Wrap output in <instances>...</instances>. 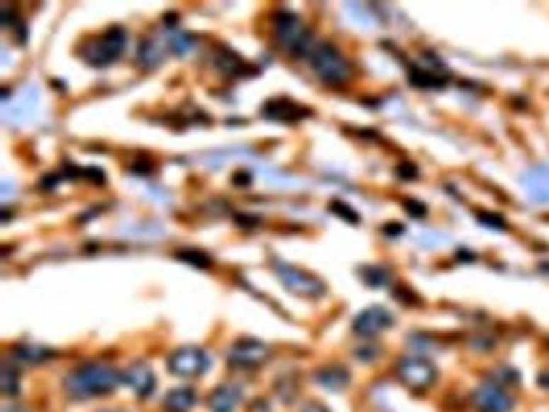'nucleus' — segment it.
<instances>
[{"mask_svg":"<svg viewBox=\"0 0 549 412\" xmlns=\"http://www.w3.org/2000/svg\"><path fill=\"white\" fill-rule=\"evenodd\" d=\"M121 380V374L113 367L102 362H87L64 379V388L74 398L87 399L115 391Z\"/></svg>","mask_w":549,"mask_h":412,"instance_id":"nucleus-1","label":"nucleus"},{"mask_svg":"<svg viewBox=\"0 0 549 412\" xmlns=\"http://www.w3.org/2000/svg\"><path fill=\"white\" fill-rule=\"evenodd\" d=\"M274 33L282 49H285L292 55H310L315 47L310 29L303 25V21L295 11H277L274 15Z\"/></svg>","mask_w":549,"mask_h":412,"instance_id":"nucleus-2","label":"nucleus"},{"mask_svg":"<svg viewBox=\"0 0 549 412\" xmlns=\"http://www.w3.org/2000/svg\"><path fill=\"white\" fill-rule=\"evenodd\" d=\"M310 64L315 73L329 84H345L351 78V67L346 58L332 44L321 42L312 47Z\"/></svg>","mask_w":549,"mask_h":412,"instance_id":"nucleus-3","label":"nucleus"},{"mask_svg":"<svg viewBox=\"0 0 549 412\" xmlns=\"http://www.w3.org/2000/svg\"><path fill=\"white\" fill-rule=\"evenodd\" d=\"M124 47H126V31L115 25L106 29L100 38L91 40L82 55L92 67H108L123 55Z\"/></svg>","mask_w":549,"mask_h":412,"instance_id":"nucleus-4","label":"nucleus"},{"mask_svg":"<svg viewBox=\"0 0 549 412\" xmlns=\"http://www.w3.org/2000/svg\"><path fill=\"white\" fill-rule=\"evenodd\" d=\"M273 266L274 273L277 274V277L281 279L283 287L295 293V295L305 298H319L326 293L324 282L315 277V275L279 260H276Z\"/></svg>","mask_w":549,"mask_h":412,"instance_id":"nucleus-5","label":"nucleus"},{"mask_svg":"<svg viewBox=\"0 0 549 412\" xmlns=\"http://www.w3.org/2000/svg\"><path fill=\"white\" fill-rule=\"evenodd\" d=\"M210 367V356L197 346H184L168 357L169 372L179 377H197Z\"/></svg>","mask_w":549,"mask_h":412,"instance_id":"nucleus-6","label":"nucleus"},{"mask_svg":"<svg viewBox=\"0 0 549 412\" xmlns=\"http://www.w3.org/2000/svg\"><path fill=\"white\" fill-rule=\"evenodd\" d=\"M269 355V346L264 345L261 340L245 337L234 341L227 353V361L234 367H255L266 362Z\"/></svg>","mask_w":549,"mask_h":412,"instance_id":"nucleus-7","label":"nucleus"},{"mask_svg":"<svg viewBox=\"0 0 549 412\" xmlns=\"http://www.w3.org/2000/svg\"><path fill=\"white\" fill-rule=\"evenodd\" d=\"M398 377L404 385L412 388V390H425V388L434 385L436 370L432 362L425 361V359L412 357L400 362Z\"/></svg>","mask_w":549,"mask_h":412,"instance_id":"nucleus-8","label":"nucleus"},{"mask_svg":"<svg viewBox=\"0 0 549 412\" xmlns=\"http://www.w3.org/2000/svg\"><path fill=\"white\" fill-rule=\"evenodd\" d=\"M393 324V316L383 306H370L356 316L353 331L361 337H375Z\"/></svg>","mask_w":549,"mask_h":412,"instance_id":"nucleus-9","label":"nucleus"},{"mask_svg":"<svg viewBox=\"0 0 549 412\" xmlns=\"http://www.w3.org/2000/svg\"><path fill=\"white\" fill-rule=\"evenodd\" d=\"M121 379L126 385H129L139 398L150 396L155 390L157 379L150 366L144 361H135L121 374Z\"/></svg>","mask_w":549,"mask_h":412,"instance_id":"nucleus-10","label":"nucleus"},{"mask_svg":"<svg viewBox=\"0 0 549 412\" xmlns=\"http://www.w3.org/2000/svg\"><path fill=\"white\" fill-rule=\"evenodd\" d=\"M474 403L482 412H509L512 399L498 385H483L474 394Z\"/></svg>","mask_w":549,"mask_h":412,"instance_id":"nucleus-11","label":"nucleus"},{"mask_svg":"<svg viewBox=\"0 0 549 412\" xmlns=\"http://www.w3.org/2000/svg\"><path fill=\"white\" fill-rule=\"evenodd\" d=\"M522 185L531 202L549 205V166L528 169L522 176Z\"/></svg>","mask_w":549,"mask_h":412,"instance_id":"nucleus-12","label":"nucleus"},{"mask_svg":"<svg viewBox=\"0 0 549 412\" xmlns=\"http://www.w3.org/2000/svg\"><path fill=\"white\" fill-rule=\"evenodd\" d=\"M263 115L264 118H268V120H273V121L293 122L301 120V118L308 116L310 110L303 108L301 105L290 102V100L287 98H274V100H269V102L264 105Z\"/></svg>","mask_w":549,"mask_h":412,"instance_id":"nucleus-13","label":"nucleus"},{"mask_svg":"<svg viewBox=\"0 0 549 412\" xmlns=\"http://www.w3.org/2000/svg\"><path fill=\"white\" fill-rule=\"evenodd\" d=\"M242 399V391L235 385L216 387L208 396V408L211 412H234Z\"/></svg>","mask_w":549,"mask_h":412,"instance_id":"nucleus-14","label":"nucleus"},{"mask_svg":"<svg viewBox=\"0 0 549 412\" xmlns=\"http://www.w3.org/2000/svg\"><path fill=\"white\" fill-rule=\"evenodd\" d=\"M215 64L222 74L230 76V78H239V76L250 74V64L244 62L237 52L221 47L215 54Z\"/></svg>","mask_w":549,"mask_h":412,"instance_id":"nucleus-15","label":"nucleus"},{"mask_svg":"<svg viewBox=\"0 0 549 412\" xmlns=\"http://www.w3.org/2000/svg\"><path fill=\"white\" fill-rule=\"evenodd\" d=\"M316 382L329 391H341L350 384V372L339 364H330L316 372Z\"/></svg>","mask_w":549,"mask_h":412,"instance_id":"nucleus-16","label":"nucleus"},{"mask_svg":"<svg viewBox=\"0 0 549 412\" xmlns=\"http://www.w3.org/2000/svg\"><path fill=\"white\" fill-rule=\"evenodd\" d=\"M35 102H38V93L33 87H25L21 91L20 96L15 100H11V108L10 113H5V120H11V122L25 121L29 115L33 113L35 108Z\"/></svg>","mask_w":549,"mask_h":412,"instance_id":"nucleus-17","label":"nucleus"},{"mask_svg":"<svg viewBox=\"0 0 549 412\" xmlns=\"http://www.w3.org/2000/svg\"><path fill=\"white\" fill-rule=\"evenodd\" d=\"M197 401V394L188 387L174 388L166 393L163 406L168 412H187Z\"/></svg>","mask_w":549,"mask_h":412,"instance_id":"nucleus-18","label":"nucleus"},{"mask_svg":"<svg viewBox=\"0 0 549 412\" xmlns=\"http://www.w3.org/2000/svg\"><path fill=\"white\" fill-rule=\"evenodd\" d=\"M11 355H13V359H15L13 362L33 366V364L44 362L45 359L52 357L53 353L52 350L40 345H21V346H16Z\"/></svg>","mask_w":549,"mask_h":412,"instance_id":"nucleus-19","label":"nucleus"},{"mask_svg":"<svg viewBox=\"0 0 549 412\" xmlns=\"http://www.w3.org/2000/svg\"><path fill=\"white\" fill-rule=\"evenodd\" d=\"M137 60L140 64H144L147 68L158 67L163 60V50L159 49V45L152 39L142 40L137 47Z\"/></svg>","mask_w":549,"mask_h":412,"instance_id":"nucleus-20","label":"nucleus"},{"mask_svg":"<svg viewBox=\"0 0 549 412\" xmlns=\"http://www.w3.org/2000/svg\"><path fill=\"white\" fill-rule=\"evenodd\" d=\"M0 387H2V393L9 394V396H15L20 391V375L15 369V362L10 364L9 361H4Z\"/></svg>","mask_w":549,"mask_h":412,"instance_id":"nucleus-21","label":"nucleus"},{"mask_svg":"<svg viewBox=\"0 0 549 412\" xmlns=\"http://www.w3.org/2000/svg\"><path fill=\"white\" fill-rule=\"evenodd\" d=\"M177 260L188 263L193 268L198 269H208L211 266V258L206 255V253L200 251L197 248H184L181 251H177Z\"/></svg>","mask_w":549,"mask_h":412,"instance_id":"nucleus-22","label":"nucleus"},{"mask_svg":"<svg viewBox=\"0 0 549 412\" xmlns=\"http://www.w3.org/2000/svg\"><path fill=\"white\" fill-rule=\"evenodd\" d=\"M361 277L369 287L380 288L385 287L390 282V274L383 268L368 266L361 270Z\"/></svg>","mask_w":549,"mask_h":412,"instance_id":"nucleus-23","label":"nucleus"},{"mask_svg":"<svg viewBox=\"0 0 549 412\" xmlns=\"http://www.w3.org/2000/svg\"><path fill=\"white\" fill-rule=\"evenodd\" d=\"M169 49L174 52L176 55H186L187 52H191V49L195 44L193 36H191L188 33H174L173 36L168 40Z\"/></svg>","mask_w":549,"mask_h":412,"instance_id":"nucleus-24","label":"nucleus"},{"mask_svg":"<svg viewBox=\"0 0 549 412\" xmlns=\"http://www.w3.org/2000/svg\"><path fill=\"white\" fill-rule=\"evenodd\" d=\"M411 82L412 84H416L417 87H440L443 86V81L441 78H438V76L430 73V71H425V69H421V68H416L414 71L411 73Z\"/></svg>","mask_w":549,"mask_h":412,"instance_id":"nucleus-25","label":"nucleus"},{"mask_svg":"<svg viewBox=\"0 0 549 412\" xmlns=\"http://www.w3.org/2000/svg\"><path fill=\"white\" fill-rule=\"evenodd\" d=\"M330 211L335 213L336 216H340L341 219L351 222V224H356V222H359V216H358L356 211H354L350 205L340 202V200H334V202L330 203Z\"/></svg>","mask_w":549,"mask_h":412,"instance_id":"nucleus-26","label":"nucleus"},{"mask_svg":"<svg viewBox=\"0 0 549 412\" xmlns=\"http://www.w3.org/2000/svg\"><path fill=\"white\" fill-rule=\"evenodd\" d=\"M480 221L483 222V224L492 226V227H496V229L506 227V222H504L503 217H501L499 214H494V213H482L480 214Z\"/></svg>","mask_w":549,"mask_h":412,"instance_id":"nucleus-27","label":"nucleus"},{"mask_svg":"<svg viewBox=\"0 0 549 412\" xmlns=\"http://www.w3.org/2000/svg\"><path fill=\"white\" fill-rule=\"evenodd\" d=\"M406 211L414 217H422L425 213H427V208H425L424 203L417 202V200H407Z\"/></svg>","mask_w":549,"mask_h":412,"instance_id":"nucleus-28","label":"nucleus"},{"mask_svg":"<svg viewBox=\"0 0 549 412\" xmlns=\"http://www.w3.org/2000/svg\"><path fill=\"white\" fill-rule=\"evenodd\" d=\"M397 173H398V176H400L401 179L409 181V179H414L416 178L417 169H416V166H412V164H409V163H403V164H400V166L397 168Z\"/></svg>","mask_w":549,"mask_h":412,"instance_id":"nucleus-29","label":"nucleus"},{"mask_svg":"<svg viewBox=\"0 0 549 412\" xmlns=\"http://www.w3.org/2000/svg\"><path fill=\"white\" fill-rule=\"evenodd\" d=\"M82 174L87 176V178L92 179L94 182H97V184H103V182H105V173L100 168H97V166L86 168L84 171H82Z\"/></svg>","mask_w":549,"mask_h":412,"instance_id":"nucleus-30","label":"nucleus"},{"mask_svg":"<svg viewBox=\"0 0 549 412\" xmlns=\"http://www.w3.org/2000/svg\"><path fill=\"white\" fill-rule=\"evenodd\" d=\"M232 181H234V184H237V185H248L251 182V176H250V173H248V171L240 169L232 176Z\"/></svg>","mask_w":549,"mask_h":412,"instance_id":"nucleus-31","label":"nucleus"},{"mask_svg":"<svg viewBox=\"0 0 549 412\" xmlns=\"http://www.w3.org/2000/svg\"><path fill=\"white\" fill-rule=\"evenodd\" d=\"M57 184H58V178L55 174H49L43 179V185L47 188H53Z\"/></svg>","mask_w":549,"mask_h":412,"instance_id":"nucleus-32","label":"nucleus"},{"mask_svg":"<svg viewBox=\"0 0 549 412\" xmlns=\"http://www.w3.org/2000/svg\"><path fill=\"white\" fill-rule=\"evenodd\" d=\"M303 412H327V411L324 409L321 404H317V403H310V404H306V408L303 409Z\"/></svg>","mask_w":549,"mask_h":412,"instance_id":"nucleus-33","label":"nucleus"},{"mask_svg":"<svg viewBox=\"0 0 549 412\" xmlns=\"http://www.w3.org/2000/svg\"><path fill=\"white\" fill-rule=\"evenodd\" d=\"M541 379H546V382H543V384H541V385H543V387H549V372H546L545 375H543V377H541Z\"/></svg>","mask_w":549,"mask_h":412,"instance_id":"nucleus-34","label":"nucleus"},{"mask_svg":"<svg viewBox=\"0 0 549 412\" xmlns=\"http://www.w3.org/2000/svg\"><path fill=\"white\" fill-rule=\"evenodd\" d=\"M102 412H120V411H102Z\"/></svg>","mask_w":549,"mask_h":412,"instance_id":"nucleus-35","label":"nucleus"}]
</instances>
